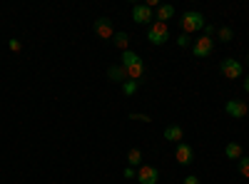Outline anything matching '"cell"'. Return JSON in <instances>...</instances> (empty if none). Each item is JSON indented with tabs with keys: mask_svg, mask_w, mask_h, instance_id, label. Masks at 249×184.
<instances>
[{
	"mask_svg": "<svg viewBox=\"0 0 249 184\" xmlns=\"http://www.w3.org/2000/svg\"><path fill=\"white\" fill-rule=\"evenodd\" d=\"M179 25H182V33H184V35H190V33L204 30L207 20H204V15L197 13V10H187V13H182V17H179Z\"/></svg>",
	"mask_w": 249,
	"mask_h": 184,
	"instance_id": "cell-1",
	"label": "cell"
},
{
	"mask_svg": "<svg viewBox=\"0 0 249 184\" xmlns=\"http://www.w3.org/2000/svg\"><path fill=\"white\" fill-rule=\"evenodd\" d=\"M147 40L152 45H164L170 40V30H167V23H160V20H155V23L150 25L147 30Z\"/></svg>",
	"mask_w": 249,
	"mask_h": 184,
	"instance_id": "cell-2",
	"label": "cell"
},
{
	"mask_svg": "<svg viewBox=\"0 0 249 184\" xmlns=\"http://www.w3.org/2000/svg\"><path fill=\"white\" fill-rule=\"evenodd\" d=\"M219 72H222L227 80H239V77L244 75V67H242L239 60H234V57H224L222 63H219Z\"/></svg>",
	"mask_w": 249,
	"mask_h": 184,
	"instance_id": "cell-3",
	"label": "cell"
},
{
	"mask_svg": "<svg viewBox=\"0 0 249 184\" xmlns=\"http://www.w3.org/2000/svg\"><path fill=\"white\" fill-rule=\"evenodd\" d=\"M212 50H214V40H212V37H204V35L197 37V40H195V45H192L195 57H210Z\"/></svg>",
	"mask_w": 249,
	"mask_h": 184,
	"instance_id": "cell-4",
	"label": "cell"
},
{
	"mask_svg": "<svg viewBox=\"0 0 249 184\" xmlns=\"http://www.w3.org/2000/svg\"><path fill=\"white\" fill-rule=\"evenodd\" d=\"M224 112L230 115V117H237V119H242V117H247L249 107H247V102H244V100H227Z\"/></svg>",
	"mask_w": 249,
	"mask_h": 184,
	"instance_id": "cell-5",
	"label": "cell"
},
{
	"mask_svg": "<svg viewBox=\"0 0 249 184\" xmlns=\"http://www.w3.org/2000/svg\"><path fill=\"white\" fill-rule=\"evenodd\" d=\"M157 179H160V169L152 167V165H142L137 169V182L140 184H157Z\"/></svg>",
	"mask_w": 249,
	"mask_h": 184,
	"instance_id": "cell-6",
	"label": "cell"
},
{
	"mask_svg": "<svg viewBox=\"0 0 249 184\" xmlns=\"http://www.w3.org/2000/svg\"><path fill=\"white\" fill-rule=\"evenodd\" d=\"M175 159H177V165H182V167L192 165V162H195V150L187 145V142H179L177 152H175Z\"/></svg>",
	"mask_w": 249,
	"mask_h": 184,
	"instance_id": "cell-7",
	"label": "cell"
},
{
	"mask_svg": "<svg viewBox=\"0 0 249 184\" xmlns=\"http://www.w3.org/2000/svg\"><path fill=\"white\" fill-rule=\"evenodd\" d=\"M95 35L102 37V40H112V37H115L112 20H107V17H97V20H95Z\"/></svg>",
	"mask_w": 249,
	"mask_h": 184,
	"instance_id": "cell-8",
	"label": "cell"
},
{
	"mask_svg": "<svg viewBox=\"0 0 249 184\" xmlns=\"http://www.w3.org/2000/svg\"><path fill=\"white\" fill-rule=\"evenodd\" d=\"M132 20L137 25H144V23H152L155 20V15H152V8H147L144 3H140V5H135L132 8Z\"/></svg>",
	"mask_w": 249,
	"mask_h": 184,
	"instance_id": "cell-9",
	"label": "cell"
},
{
	"mask_svg": "<svg viewBox=\"0 0 249 184\" xmlns=\"http://www.w3.org/2000/svg\"><path fill=\"white\" fill-rule=\"evenodd\" d=\"M164 139H167V142H175V145H179V142L184 139V130H182L179 125L164 127Z\"/></svg>",
	"mask_w": 249,
	"mask_h": 184,
	"instance_id": "cell-10",
	"label": "cell"
},
{
	"mask_svg": "<svg viewBox=\"0 0 249 184\" xmlns=\"http://www.w3.org/2000/svg\"><path fill=\"white\" fill-rule=\"evenodd\" d=\"M224 157L227 159H242L244 157V150H242V145L239 142H227V147H224Z\"/></svg>",
	"mask_w": 249,
	"mask_h": 184,
	"instance_id": "cell-11",
	"label": "cell"
},
{
	"mask_svg": "<svg viewBox=\"0 0 249 184\" xmlns=\"http://www.w3.org/2000/svg\"><path fill=\"white\" fill-rule=\"evenodd\" d=\"M107 77L112 80V83H124V80H127V72H124V67L122 65H112L110 70H107Z\"/></svg>",
	"mask_w": 249,
	"mask_h": 184,
	"instance_id": "cell-12",
	"label": "cell"
},
{
	"mask_svg": "<svg viewBox=\"0 0 249 184\" xmlns=\"http://www.w3.org/2000/svg\"><path fill=\"white\" fill-rule=\"evenodd\" d=\"M124 72H127V80H142V77H144V63L140 60V63L124 67Z\"/></svg>",
	"mask_w": 249,
	"mask_h": 184,
	"instance_id": "cell-13",
	"label": "cell"
},
{
	"mask_svg": "<svg viewBox=\"0 0 249 184\" xmlns=\"http://www.w3.org/2000/svg\"><path fill=\"white\" fill-rule=\"evenodd\" d=\"M175 17V8L172 5H160L157 8V20L160 23H167V20H172Z\"/></svg>",
	"mask_w": 249,
	"mask_h": 184,
	"instance_id": "cell-14",
	"label": "cell"
},
{
	"mask_svg": "<svg viewBox=\"0 0 249 184\" xmlns=\"http://www.w3.org/2000/svg\"><path fill=\"white\" fill-rule=\"evenodd\" d=\"M120 60H122V63H120L122 67H130V65H135V63H140V60H142V57H140L137 52H132V50H124Z\"/></svg>",
	"mask_w": 249,
	"mask_h": 184,
	"instance_id": "cell-15",
	"label": "cell"
},
{
	"mask_svg": "<svg viewBox=\"0 0 249 184\" xmlns=\"http://www.w3.org/2000/svg\"><path fill=\"white\" fill-rule=\"evenodd\" d=\"M140 85H142V80H124V83H122V92L127 97H132L140 90Z\"/></svg>",
	"mask_w": 249,
	"mask_h": 184,
	"instance_id": "cell-16",
	"label": "cell"
},
{
	"mask_svg": "<svg viewBox=\"0 0 249 184\" xmlns=\"http://www.w3.org/2000/svg\"><path fill=\"white\" fill-rule=\"evenodd\" d=\"M112 43H115V48H120V50L124 52V50H127V45H130V35H127V33H115Z\"/></svg>",
	"mask_w": 249,
	"mask_h": 184,
	"instance_id": "cell-17",
	"label": "cell"
},
{
	"mask_svg": "<svg viewBox=\"0 0 249 184\" xmlns=\"http://www.w3.org/2000/svg\"><path fill=\"white\" fill-rule=\"evenodd\" d=\"M127 165H130V167H142V152H140L137 147H132V150L127 152Z\"/></svg>",
	"mask_w": 249,
	"mask_h": 184,
	"instance_id": "cell-18",
	"label": "cell"
},
{
	"mask_svg": "<svg viewBox=\"0 0 249 184\" xmlns=\"http://www.w3.org/2000/svg\"><path fill=\"white\" fill-rule=\"evenodd\" d=\"M237 169H239V174H242L244 179H249V157H242V159L237 162Z\"/></svg>",
	"mask_w": 249,
	"mask_h": 184,
	"instance_id": "cell-19",
	"label": "cell"
},
{
	"mask_svg": "<svg viewBox=\"0 0 249 184\" xmlns=\"http://www.w3.org/2000/svg\"><path fill=\"white\" fill-rule=\"evenodd\" d=\"M217 35H219V40H222V43H230V40L234 37V33H232V28H227V25H222V28L217 30Z\"/></svg>",
	"mask_w": 249,
	"mask_h": 184,
	"instance_id": "cell-20",
	"label": "cell"
},
{
	"mask_svg": "<svg viewBox=\"0 0 249 184\" xmlns=\"http://www.w3.org/2000/svg\"><path fill=\"white\" fill-rule=\"evenodd\" d=\"M177 45H179V48H192V45H195V40H192L190 35H184V33H182V35L177 37Z\"/></svg>",
	"mask_w": 249,
	"mask_h": 184,
	"instance_id": "cell-21",
	"label": "cell"
},
{
	"mask_svg": "<svg viewBox=\"0 0 249 184\" xmlns=\"http://www.w3.org/2000/svg\"><path fill=\"white\" fill-rule=\"evenodd\" d=\"M130 119H135V122H152V119H150V115H142V112H132V115H130Z\"/></svg>",
	"mask_w": 249,
	"mask_h": 184,
	"instance_id": "cell-22",
	"label": "cell"
},
{
	"mask_svg": "<svg viewBox=\"0 0 249 184\" xmlns=\"http://www.w3.org/2000/svg\"><path fill=\"white\" fill-rule=\"evenodd\" d=\"M8 48H10L13 52H20V50H23V43H20V40H18V37H13V40H10V43H8Z\"/></svg>",
	"mask_w": 249,
	"mask_h": 184,
	"instance_id": "cell-23",
	"label": "cell"
},
{
	"mask_svg": "<svg viewBox=\"0 0 249 184\" xmlns=\"http://www.w3.org/2000/svg\"><path fill=\"white\" fill-rule=\"evenodd\" d=\"M214 33H217V28H214V25H210V23L204 25V37H212Z\"/></svg>",
	"mask_w": 249,
	"mask_h": 184,
	"instance_id": "cell-24",
	"label": "cell"
},
{
	"mask_svg": "<svg viewBox=\"0 0 249 184\" xmlns=\"http://www.w3.org/2000/svg\"><path fill=\"white\" fill-rule=\"evenodd\" d=\"M124 177H127V179H135V177H137L135 167H124Z\"/></svg>",
	"mask_w": 249,
	"mask_h": 184,
	"instance_id": "cell-25",
	"label": "cell"
},
{
	"mask_svg": "<svg viewBox=\"0 0 249 184\" xmlns=\"http://www.w3.org/2000/svg\"><path fill=\"white\" fill-rule=\"evenodd\" d=\"M184 184H202V182H199V177L190 174V177H184Z\"/></svg>",
	"mask_w": 249,
	"mask_h": 184,
	"instance_id": "cell-26",
	"label": "cell"
},
{
	"mask_svg": "<svg viewBox=\"0 0 249 184\" xmlns=\"http://www.w3.org/2000/svg\"><path fill=\"white\" fill-rule=\"evenodd\" d=\"M244 90H247V92H249V75H247V77H244Z\"/></svg>",
	"mask_w": 249,
	"mask_h": 184,
	"instance_id": "cell-27",
	"label": "cell"
},
{
	"mask_svg": "<svg viewBox=\"0 0 249 184\" xmlns=\"http://www.w3.org/2000/svg\"><path fill=\"white\" fill-rule=\"evenodd\" d=\"M247 60H249V57H247Z\"/></svg>",
	"mask_w": 249,
	"mask_h": 184,
	"instance_id": "cell-28",
	"label": "cell"
}]
</instances>
